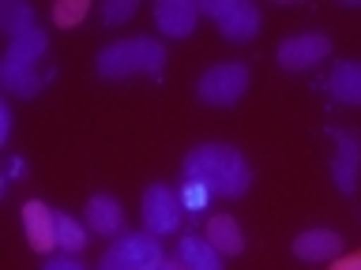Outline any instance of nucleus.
<instances>
[{
    "label": "nucleus",
    "instance_id": "nucleus-21",
    "mask_svg": "<svg viewBox=\"0 0 361 270\" xmlns=\"http://www.w3.org/2000/svg\"><path fill=\"white\" fill-rule=\"evenodd\" d=\"M135 11H140L135 0H109V4H102V19H106L109 27H117V22H128Z\"/></svg>",
    "mask_w": 361,
    "mask_h": 270
},
{
    "label": "nucleus",
    "instance_id": "nucleus-10",
    "mask_svg": "<svg viewBox=\"0 0 361 270\" xmlns=\"http://www.w3.org/2000/svg\"><path fill=\"white\" fill-rule=\"evenodd\" d=\"M23 233L34 252H53L56 248V210H49L42 199L23 202Z\"/></svg>",
    "mask_w": 361,
    "mask_h": 270
},
{
    "label": "nucleus",
    "instance_id": "nucleus-5",
    "mask_svg": "<svg viewBox=\"0 0 361 270\" xmlns=\"http://www.w3.org/2000/svg\"><path fill=\"white\" fill-rule=\"evenodd\" d=\"M200 11L230 41H252L259 34V8L248 0H207V4H200Z\"/></svg>",
    "mask_w": 361,
    "mask_h": 270
},
{
    "label": "nucleus",
    "instance_id": "nucleus-17",
    "mask_svg": "<svg viewBox=\"0 0 361 270\" xmlns=\"http://www.w3.org/2000/svg\"><path fill=\"white\" fill-rule=\"evenodd\" d=\"M177 199L185 207V218H203L211 210V202L219 199L214 191L203 184V180H192V176H180V188H177Z\"/></svg>",
    "mask_w": 361,
    "mask_h": 270
},
{
    "label": "nucleus",
    "instance_id": "nucleus-24",
    "mask_svg": "<svg viewBox=\"0 0 361 270\" xmlns=\"http://www.w3.org/2000/svg\"><path fill=\"white\" fill-rule=\"evenodd\" d=\"M8 135H11V109L4 101V105H0V143H8Z\"/></svg>",
    "mask_w": 361,
    "mask_h": 270
},
{
    "label": "nucleus",
    "instance_id": "nucleus-6",
    "mask_svg": "<svg viewBox=\"0 0 361 270\" xmlns=\"http://www.w3.org/2000/svg\"><path fill=\"white\" fill-rule=\"evenodd\" d=\"M143 225H147V233H154V236H169V233H177L180 229V218H185V207H180V199H177V191L173 188H166V184H151L143 191Z\"/></svg>",
    "mask_w": 361,
    "mask_h": 270
},
{
    "label": "nucleus",
    "instance_id": "nucleus-20",
    "mask_svg": "<svg viewBox=\"0 0 361 270\" xmlns=\"http://www.w3.org/2000/svg\"><path fill=\"white\" fill-rule=\"evenodd\" d=\"M87 19V0H61L53 8V22L56 27H79Z\"/></svg>",
    "mask_w": 361,
    "mask_h": 270
},
{
    "label": "nucleus",
    "instance_id": "nucleus-9",
    "mask_svg": "<svg viewBox=\"0 0 361 270\" xmlns=\"http://www.w3.org/2000/svg\"><path fill=\"white\" fill-rule=\"evenodd\" d=\"M200 4L196 0H158L154 4V27L166 38H188L200 22Z\"/></svg>",
    "mask_w": 361,
    "mask_h": 270
},
{
    "label": "nucleus",
    "instance_id": "nucleus-26",
    "mask_svg": "<svg viewBox=\"0 0 361 270\" xmlns=\"http://www.w3.org/2000/svg\"><path fill=\"white\" fill-rule=\"evenodd\" d=\"M23 169H27V165H23V162H19V158H11V162H8V176H19V173H23Z\"/></svg>",
    "mask_w": 361,
    "mask_h": 270
},
{
    "label": "nucleus",
    "instance_id": "nucleus-18",
    "mask_svg": "<svg viewBox=\"0 0 361 270\" xmlns=\"http://www.w3.org/2000/svg\"><path fill=\"white\" fill-rule=\"evenodd\" d=\"M0 27L8 30V41H11V38H19V34L38 30V19H34L30 4H23V0H8V4H0Z\"/></svg>",
    "mask_w": 361,
    "mask_h": 270
},
{
    "label": "nucleus",
    "instance_id": "nucleus-4",
    "mask_svg": "<svg viewBox=\"0 0 361 270\" xmlns=\"http://www.w3.org/2000/svg\"><path fill=\"white\" fill-rule=\"evenodd\" d=\"M248 64L241 60H222V64H214L207 68V72L200 75V83H196V98L203 101V105H237V101L245 98V90H248Z\"/></svg>",
    "mask_w": 361,
    "mask_h": 270
},
{
    "label": "nucleus",
    "instance_id": "nucleus-16",
    "mask_svg": "<svg viewBox=\"0 0 361 270\" xmlns=\"http://www.w3.org/2000/svg\"><path fill=\"white\" fill-rule=\"evenodd\" d=\"M327 90L343 105H361V60H343L327 75Z\"/></svg>",
    "mask_w": 361,
    "mask_h": 270
},
{
    "label": "nucleus",
    "instance_id": "nucleus-12",
    "mask_svg": "<svg viewBox=\"0 0 361 270\" xmlns=\"http://www.w3.org/2000/svg\"><path fill=\"white\" fill-rule=\"evenodd\" d=\"M293 255L301 263H331V259L343 255V236L335 229H305L293 240Z\"/></svg>",
    "mask_w": 361,
    "mask_h": 270
},
{
    "label": "nucleus",
    "instance_id": "nucleus-3",
    "mask_svg": "<svg viewBox=\"0 0 361 270\" xmlns=\"http://www.w3.org/2000/svg\"><path fill=\"white\" fill-rule=\"evenodd\" d=\"M98 75L128 79V75H158L166 68V45L154 38H124L98 53Z\"/></svg>",
    "mask_w": 361,
    "mask_h": 270
},
{
    "label": "nucleus",
    "instance_id": "nucleus-25",
    "mask_svg": "<svg viewBox=\"0 0 361 270\" xmlns=\"http://www.w3.org/2000/svg\"><path fill=\"white\" fill-rule=\"evenodd\" d=\"M98 270H128V266H124L113 252H106V255H102V263H98Z\"/></svg>",
    "mask_w": 361,
    "mask_h": 270
},
{
    "label": "nucleus",
    "instance_id": "nucleus-22",
    "mask_svg": "<svg viewBox=\"0 0 361 270\" xmlns=\"http://www.w3.org/2000/svg\"><path fill=\"white\" fill-rule=\"evenodd\" d=\"M42 270H87V266L79 263V259H72V255H56V259H49Z\"/></svg>",
    "mask_w": 361,
    "mask_h": 270
},
{
    "label": "nucleus",
    "instance_id": "nucleus-27",
    "mask_svg": "<svg viewBox=\"0 0 361 270\" xmlns=\"http://www.w3.org/2000/svg\"><path fill=\"white\" fill-rule=\"evenodd\" d=\"M154 270H185V266H180V263H169V259H162V263H158Z\"/></svg>",
    "mask_w": 361,
    "mask_h": 270
},
{
    "label": "nucleus",
    "instance_id": "nucleus-8",
    "mask_svg": "<svg viewBox=\"0 0 361 270\" xmlns=\"http://www.w3.org/2000/svg\"><path fill=\"white\" fill-rule=\"evenodd\" d=\"M113 255L121 259L128 270H154L158 263L166 259V252H162V244H158V236L154 233H124L117 244L109 248Z\"/></svg>",
    "mask_w": 361,
    "mask_h": 270
},
{
    "label": "nucleus",
    "instance_id": "nucleus-7",
    "mask_svg": "<svg viewBox=\"0 0 361 270\" xmlns=\"http://www.w3.org/2000/svg\"><path fill=\"white\" fill-rule=\"evenodd\" d=\"M331 53V38H324V34H293V38H286L279 45V64L286 68V72H305V68H312V64H320L324 56Z\"/></svg>",
    "mask_w": 361,
    "mask_h": 270
},
{
    "label": "nucleus",
    "instance_id": "nucleus-23",
    "mask_svg": "<svg viewBox=\"0 0 361 270\" xmlns=\"http://www.w3.org/2000/svg\"><path fill=\"white\" fill-rule=\"evenodd\" d=\"M331 270H361V252L357 255H338L331 263Z\"/></svg>",
    "mask_w": 361,
    "mask_h": 270
},
{
    "label": "nucleus",
    "instance_id": "nucleus-15",
    "mask_svg": "<svg viewBox=\"0 0 361 270\" xmlns=\"http://www.w3.org/2000/svg\"><path fill=\"white\" fill-rule=\"evenodd\" d=\"M207 240L222 259L245 252V233H241V225H237L233 214H214V218L207 221Z\"/></svg>",
    "mask_w": 361,
    "mask_h": 270
},
{
    "label": "nucleus",
    "instance_id": "nucleus-13",
    "mask_svg": "<svg viewBox=\"0 0 361 270\" xmlns=\"http://www.w3.org/2000/svg\"><path fill=\"white\" fill-rule=\"evenodd\" d=\"M177 263L185 270H226V259L211 248L207 236H196V233H185L177 244Z\"/></svg>",
    "mask_w": 361,
    "mask_h": 270
},
{
    "label": "nucleus",
    "instance_id": "nucleus-2",
    "mask_svg": "<svg viewBox=\"0 0 361 270\" xmlns=\"http://www.w3.org/2000/svg\"><path fill=\"white\" fill-rule=\"evenodd\" d=\"M49 49V38L42 30H30V34H19V38L8 41L4 49V60H0V83H4L8 94H19V98H34L45 83V75H38V60Z\"/></svg>",
    "mask_w": 361,
    "mask_h": 270
},
{
    "label": "nucleus",
    "instance_id": "nucleus-11",
    "mask_svg": "<svg viewBox=\"0 0 361 270\" xmlns=\"http://www.w3.org/2000/svg\"><path fill=\"white\" fill-rule=\"evenodd\" d=\"M331 139L338 146V154L331 158V180L338 184V191H354L357 188V169H361V139L350 131H331Z\"/></svg>",
    "mask_w": 361,
    "mask_h": 270
},
{
    "label": "nucleus",
    "instance_id": "nucleus-1",
    "mask_svg": "<svg viewBox=\"0 0 361 270\" xmlns=\"http://www.w3.org/2000/svg\"><path fill=\"white\" fill-rule=\"evenodd\" d=\"M180 176L203 180L222 199H237L252 188V165L230 143H200L196 150H188L185 165H180Z\"/></svg>",
    "mask_w": 361,
    "mask_h": 270
},
{
    "label": "nucleus",
    "instance_id": "nucleus-14",
    "mask_svg": "<svg viewBox=\"0 0 361 270\" xmlns=\"http://www.w3.org/2000/svg\"><path fill=\"white\" fill-rule=\"evenodd\" d=\"M124 225V210L113 195H90L87 199V229L98 236H117Z\"/></svg>",
    "mask_w": 361,
    "mask_h": 270
},
{
    "label": "nucleus",
    "instance_id": "nucleus-19",
    "mask_svg": "<svg viewBox=\"0 0 361 270\" xmlns=\"http://www.w3.org/2000/svg\"><path fill=\"white\" fill-rule=\"evenodd\" d=\"M56 248L68 255H75L87 248V225L75 221L72 214H64V210H56Z\"/></svg>",
    "mask_w": 361,
    "mask_h": 270
}]
</instances>
